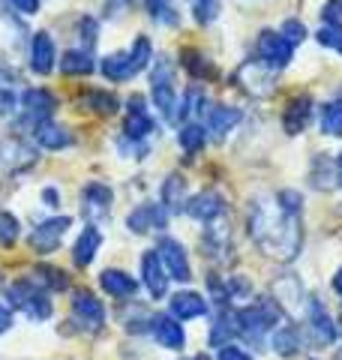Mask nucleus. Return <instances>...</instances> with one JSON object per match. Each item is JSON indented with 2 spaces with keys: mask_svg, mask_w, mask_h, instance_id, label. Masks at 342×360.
Listing matches in <instances>:
<instances>
[{
  "mask_svg": "<svg viewBox=\"0 0 342 360\" xmlns=\"http://www.w3.org/2000/svg\"><path fill=\"white\" fill-rule=\"evenodd\" d=\"M21 105H25V117L37 127V123H42V120H51L54 108H57V99H54L51 90L30 87V90H25V96H21Z\"/></svg>",
  "mask_w": 342,
  "mask_h": 360,
  "instance_id": "obj_7",
  "label": "nucleus"
},
{
  "mask_svg": "<svg viewBox=\"0 0 342 360\" xmlns=\"http://www.w3.org/2000/svg\"><path fill=\"white\" fill-rule=\"evenodd\" d=\"M99 70H102V75H106L108 82H129V78H135L129 51H114V54H108V58H102Z\"/></svg>",
  "mask_w": 342,
  "mask_h": 360,
  "instance_id": "obj_24",
  "label": "nucleus"
},
{
  "mask_svg": "<svg viewBox=\"0 0 342 360\" xmlns=\"http://www.w3.org/2000/svg\"><path fill=\"white\" fill-rule=\"evenodd\" d=\"M141 276H144V285H147V291H151L153 297H163L168 291V274H165L163 258L156 255V250L141 255Z\"/></svg>",
  "mask_w": 342,
  "mask_h": 360,
  "instance_id": "obj_15",
  "label": "nucleus"
},
{
  "mask_svg": "<svg viewBox=\"0 0 342 360\" xmlns=\"http://www.w3.org/2000/svg\"><path fill=\"white\" fill-rule=\"evenodd\" d=\"M156 255L163 258V267L168 270V279H177V283H189L192 279V267H189V258L184 243L175 240V238H163L156 246Z\"/></svg>",
  "mask_w": 342,
  "mask_h": 360,
  "instance_id": "obj_5",
  "label": "nucleus"
},
{
  "mask_svg": "<svg viewBox=\"0 0 342 360\" xmlns=\"http://www.w3.org/2000/svg\"><path fill=\"white\" fill-rule=\"evenodd\" d=\"M192 13H196V21L198 25H213L220 18V0H189Z\"/></svg>",
  "mask_w": 342,
  "mask_h": 360,
  "instance_id": "obj_35",
  "label": "nucleus"
},
{
  "mask_svg": "<svg viewBox=\"0 0 342 360\" xmlns=\"http://www.w3.org/2000/svg\"><path fill=\"white\" fill-rule=\"evenodd\" d=\"M123 132H127V139H132V141H141V139H147V135L153 132V117L147 115L141 96L129 99V117H127V127H123Z\"/></svg>",
  "mask_w": 342,
  "mask_h": 360,
  "instance_id": "obj_17",
  "label": "nucleus"
},
{
  "mask_svg": "<svg viewBox=\"0 0 342 360\" xmlns=\"http://www.w3.org/2000/svg\"><path fill=\"white\" fill-rule=\"evenodd\" d=\"M99 246H102V234H99V229L87 225V229L78 234L75 246H72V262H75V267H87V264L96 258Z\"/></svg>",
  "mask_w": 342,
  "mask_h": 360,
  "instance_id": "obj_20",
  "label": "nucleus"
},
{
  "mask_svg": "<svg viewBox=\"0 0 342 360\" xmlns=\"http://www.w3.org/2000/svg\"><path fill=\"white\" fill-rule=\"evenodd\" d=\"M339 360H342V352H339Z\"/></svg>",
  "mask_w": 342,
  "mask_h": 360,
  "instance_id": "obj_53",
  "label": "nucleus"
},
{
  "mask_svg": "<svg viewBox=\"0 0 342 360\" xmlns=\"http://www.w3.org/2000/svg\"><path fill=\"white\" fill-rule=\"evenodd\" d=\"M237 123H241V108H232V105L208 108V129L216 135V139H225V132H232Z\"/></svg>",
  "mask_w": 342,
  "mask_h": 360,
  "instance_id": "obj_23",
  "label": "nucleus"
},
{
  "mask_svg": "<svg viewBox=\"0 0 342 360\" xmlns=\"http://www.w3.org/2000/svg\"><path fill=\"white\" fill-rule=\"evenodd\" d=\"M72 225V219L70 217H54V219H45L42 225H37V229L30 231V250L37 252V255H49V252H54L57 246H61V240H63V234H66V229Z\"/></svg>",
  "mask_w": 342,
  "mask_h": 360,
  "instance_id": "obj_4",
  "label": "nucleus"
},
{
  "mask_svg": "<svg viewBox=\"0 0 342 360\" xmlns=\"http://www.w3.org/2000/svg\"><path fill=\"white\" fill-rule=\"evenodd\" d=\"M42 198L49 201V207H57V201H61V195H57V189H45Z\"/></svg>",
  "mask_w": 342,
  "mask_h": 360,
  "instance_id": "obj_49",
  "label": "nucleus"
},
{
  "mask_svg": "<svg viewBox=\"0 0 342 360\" xmlns=\"http://www.w3.org/2000/svg\"><path fill=\"white\" fill-rule=\"evenodd\" d=\"M237 82L243 84L246 94H253V96H270L273 90H277V84H273V72L267 70H261L258 63H243L241 70H237Z\"/></svg>",
  "mask_w": 342,
  "mask_h": 360,
  "instance_id": "obj_12",
  "label": "nucleus"
},
{
  "mask_svg": "<svg viewBox=\"0 0 342 360\" xmlns=\"http://www.w3.org/2000/svg\"><path fill=\"white\" fill-rule=\"evenodd\" d=\"M315 39L322 42V45H327V49H334V51L342 54V27H330V25H324L322 30L315 33Z\"/></svg>",
  "mask_w": 342,
  "mask_h": 360,
  "instance_id": "obj_41",
  "label": "nucleus"
},
{
  "mask_svg": "<svg viewBox=\"0 0 342 360\" xmlns=\"http://www.w3.org/2000/svg\"><path fill=\"white\" fill-rule=\"evenodd\" d=\"M184 360H204V357H184Z\"/></svg>",
  "mask_w": 342,
  "mask_h": 360,
  "instance_id": "obj_52",
  "label": "nucleus"
},
{
  "mask_svg": "<svg viewBox=\"0 0 342 360\" xmlns=\"http://www.w3.org/2000/svg\"><path fill=\"white\" fill-rule=\"evenodd\" d=\"M208 312V300L196 291H177L171 297V319L177 321H189V319H198V315Z\"/></svg>",
  "mask_w": 342,
  "mask_h": 360,
  "instance_id": "obj_19",
  "label": "nucleus"
},
{
  "mask_svg": "<svg viewBox=\"0 0 342 360\" xmlns=\"http://www.w3.org/2000/svg\"><path fill=\"white\" fill-rule=\"evenodd\" d=\"M33 276H37V279H30L33 285H49V288H61V291L70 285V279H66V274L61 267H37Z\"/></svg>",
  "mask_w": 342,
  "mask_h": 360,
  "instance_id": "obj_33",
  "label": "nucleus"
},
{
  "mask_svg": "<svg viewBox=\"0 0 342 360\" xmlns=\"http://www.w3.org/2000/svg\"><path fill=\"white\" fill-rule=\"evenodd\" d=\"M127 225L132 234H147L151 229H165V207L144 201V205H139L127 217Z\"/></svg>",
  "mask_w": 342,
  "mask_h": 360,
  "instance_id": "obj_14",
  "label": "nucleus"
},
{
  "mask_svg": "<svg viewBox=\"0 0 342 360\" xmlns=\"http://www.w3.org/2000/svg\"><path fill=\"white\" fill-rule=\"evenodd\" d=\"M129 60H132V70H135V75H139V72H144V66L153 60L151 39H147V37H139V39H135V45L129 49Z\"/></svg>",
  "mask_w": 342,
  "mask_h": 360,
  "instance_id": "obj_34",
  "label": "nucleus"
},
{
  "mask_svg": "<svg viewBox=\"0 0 342 360\" xmlns=\"http://www.w3.org/2000/svg\"><path fill=\"white\" fill-rule=\"evenodd\" d=\"M9 4H13L18 13H25V15H33L39 9V0H9Z\"/></svg>",
  "mask_w": 342,
  "mask_h": 360,
  "instance_id": "obj_46",
  "label": "nucleus"
},
{
  "mask_svg": "<svg viewBox=\"0 0 342 360\" xmlns=\"http://www.w3.org/2000/svg\"><path fill=\"white\" fill-rule=\"evenodd\" d=\"M279 37L285 39L294 49V45H300L303 39H306V27H303V21H298V18H289L282 25V30H279Z\"/></svg>",
  "mask_w": 342,
  "mask_h": 360,
  "instance_id": "obj_40",
  "label": "nucleus"
},
{
  "mask_svg": "<svg viewBox=\"0 0 342 360\" xmlns=\"http://www.w3.org/2000/svg\"><path fill=\"white\" fill-rule=\"evenodd\" d=\"M96 70L94 58H90L87 49H70L61 54V72L63 75H90Z\"/></svg>",
  "mask_w": 342,
  "mask_h": 360,
  "instance_id": "obj_26",
  "label": "nucleus"
},
{
  "mask_svg": "<svg viewBox=\"0 0 342 360\" xmlns=\"http://www.w3.org/2000/svg\"><path fill=\"white\" fill-rule=\"evenodd\" d=\"M159 198H163V207H168V210H177L180 205H186V177L184 174H168Z\"/></svg>",
  "mask_w": 342,
  "mask_h": 360,
  "instance_id": "obj_28",
  "label": "nucleus"
},
{
  "mask_svg": "<svg viewBox=\"0 0 342 360\" xmlns=\"http://www.w3.org/2000/svg\"><path fill=\"white\" fill-rule=\"evenodd\" d=\"M111 201H114V193H111V186L106 184H99V180H94V184H87L82 189V213L87 219H102V217H108L111 213Z\"/></svg>",
  "mask_w": 342,
  "mask_h": 360,
  "instance_id": "obj_6",
  "label": "nucleus"
},
{
  "mask_svg": "<svg viewBox=\"0 0 342 360\" xmlns=\"http://www.w3.org/2000/svg\"><path fill=\"white\" fill-rule=\"evenodd\" d=\"M151 96L156 108L163 111V117L168 123H175L177 115V84H175V60L168 54L153 58V70H151Z\"/></svg>",
  "mask_w": 342,
  "mask_h": 360,
  "instance_id": "obj_2",
  "label": "nucleus"
},
{
  "mask_svg": "<svg viewBox=\"0 0 342 360\" xmlns=\"http://www.w3.org/2000/svg\"><path fill=\"white\" fill-rule=\"evenodd\" d=\"M147 13L156 21H165V25H177V15H175V0H144Z\"/></svg>",
  "mask_w": 342,
  "mask_h": 360,
  "instance_id": "obj_37",
  "label": "nucleus"
},
{
  "mask_svg": "<svg viewBox=\"0 0 342 360\" xmlns=\"http://www.w3.org/2000/svg\"><path fill=\"white\" fill-rule=\"evenodd\" d=\"M21 234V225L9 210H0V246H13Z\"/></svg>",
  "mask_w": 342,
  "mask_h": 360,
  "instance_id": "obj_38",
  "label": "nucleus"
},
{
  "mask_svg": "<svg viewBox=\"0 0 342 360\" xmlns=\"http://www.w3.org/2000/svg\"><path fill=\"white\" fill-rule=\"evenodd\" d=\"M78 105L94 111V115H99V117H111V115H118L120 99L114 94H108V90H84V94L78 96Z\"/></svg>",
  "mask_w": 342,
  "mask_h": 360,
  "instance_id": "obj_21",
  "label": "nucleus"
},
{
  "mask_svg": "<svg viewBox=\"0 0 342 360\" xmlns=\"http://www.w3.org/2000/svg\"><path fill=\"white\" fill-rule=\"evenodd\" d=\"M127 6H132V0H106V13L111 15H120Z\"/></svg>",
  "mask_w": 342,
  "mask_h": 360,
  "instance_id": "obj_47",
  "label": "nucleus"
},
{
  "mask_svg": "<svg viewBox=\"0 0 342 360\" xmlns=\"http://www.w3.org/2000/svg\"><path fill=\"white\" fill-rule=\"evenodd\" d=\"M277 205L289 213V217H300V210H303V195L300 193H294V189H282V193L277 195Z\"/></svg>",
  "mask_w": 342,
  "mask_h": 360,
  "instance_id": "obj_39",
  "label": "nucleus"
},
{
  "mask_svg": "<svg viewBox=\"0 0 342 360\" xmlns=\"http://www.w3.org/2000/svg\"><path fill=\"white\" fill-rule=\"evenodd\" d=\"M237 333V312H222L210 330V345H228V336Z\"/></svg>",
  "mask_w": 342,
  "mask_h": 360,
  "instance_id": "obj_32",
  "label": "nucleus"
},
{
  "mask_svg": "<svg viewBox=\"0 0 342 360\" xmlns=\"http://www.w3.org/2000/svg\"><path fill=\"white\" fill-rule=\"evenodd\" d=\"M99 285L106 288L111 297H132L135 288H139V283H135L129 274H123V270H114V267L102 270V274H99Z\"/></svg>",
  "mask_w": 342,
  "mask_h": 360,
  "instance_id": "obj_22",
  "label": "nucleus"
},
{
  "mask_svg": "<svg viewBox=\"0 0 342 360\" xmlns=\"http://www.w3.org/2000/svg\"><path fill=\"white\" fill-rule=\"evenodd\" d=\"M322 132L330 139H339L342 135V99H334L322 108Z\"/></svg>",
  "mask_w": 342,
  "mask_h": 360,
  "instance_id": "obj_30",
  "label": "nucleus"
},
{
  "mask_svg": "<svg viewBox=\"0 0 342 360\" xmlns=\"http://www.w3.org/2000/svg\"><path fill=\"white\" fill-rule=\"evenodd\" d=\"M336 180H339V186H342V153H339V160H336Z\"/></svg>",
  "mask_w": 342,
  "mask_h": 360,
  "instance_id": "obj_51",
  "label": "nucleus"
},
{
  "mask_svg": "<svg viewBox=\"0 0 342 360\" xmlns=\"http://www.w3.org/2000/svg\"><path fill=\"white\" fill-rule=\"evenodd\" d=\"M255 51H258L261 63H265L270 72L285 70V66L291 63V54H294V49L279 37L277 30H261L258 33V42H255Z\"/></svg>",
  "mask_w": 342,
  "mask_h": 360,
  "instance_id": "obj_3",
  "label": "nucleus"
},
{
  "mask_svg": "<svg viewBox=\"0 0 342 360\" xmlns=\"http://www.w3.org/2000/svg\"><path fill=\"white\" fill-rule=\"evenodd\" d=\"M322 18L330 27H342V0H327L322 6Z\"/></svg>",
  "mask_w": 342,
  "mask_h": 360,
  "instance_id": "obj_42",
  "label": "nucleus"
},
{
  "mask_svg": "<svg viewBox=\"0 0 342 360\" xmlns=\"http://www.w3.org/2000/svg\"><path fill=\"white\" fill-rule=\"evenodd\" d=\"M9 324H13V312H9L4 303H0V333L9 330Z\"/></svg>",
  "mask_w": 342,
  "mask_h": 360,
  "instance_id": "obj_48",
  "label": "nucleus"
},
{
  "mask_svg": "<svg viewBox=\"0 0 342 360\" xmlns=\"http://www.w3.org/2000/svg\"><path fill=\"white\" fill-rule=\"evenodd\" d=\"M220 360H253L243 348H237V345H222L220 348Z\"/></svg>",
  "mask_w": 342,
  "mask_h": 360,
  "instance_id": "obj_44",
  "label": "nucleus"
},
{
  "mask_svg": "<svg viewBox=\"0 0 342 360\" xmlns=\"http://www.w3.org/2000/svg\"><path fill=\"white\" fill-rule=\"evenodd\" d=\"M27 312V319H37V321H45L51 315V300L42 295V291H33L30 295V300L25 303V307H21Z\"/></svg>",
  "mask_w": 342,
  "mask_h": 360,
  "instance_id": "obj_36",
  "label": "nucleus"
},
{
  "mask_svg": "<svg viewBox=\"0 0 342 360\" xmlns=\"http://www.w3.org/2000/svg\"><path fill=\"white\" fill-rule=\"evenodd\" d=\"M306 328H310V340L312 345H330L336 340V324L327 315V309L322 307V300H310V319H306Z\"/></svg>",
  "mask_w": 342,
  "mask_h": 360,
  "instance_id": "obj_9",
  "label": "nucleus"
},
{
  "mask_svg": "<svg viewBox=\"0 0 342 360\" xmlns=\"http://www.w3.org/2000/svg\"><path fill=\"white\" fill-rule=\"evenodd\" d=\"M180 66H184V70L196 78V82H204V78H216V66L204 58V54L198 51V49H184L180 51Z\"/></svg>",
  "mask_w": 342,
  "mask_h": 360,
  "instance_id": "obj_25",
  "label": "nucleus"
},
{
  "mask_svg": "<svg viewBox=\"0 0 342 360\" xmlns=\"http://www.w3.org/2000/svg\"><path fill=\"white\" fill-rule=\"evenodd\" d=\"M300 345H303V333H300V328H294V324H285V328H279L273 333V352L282 354V357L298 354Z\"/></svg>",
  "mask_w": 342,
  "mask_h": 360,
  "instance_id": "obj_27",
  "label": "nucleus"
},
{
  "mask_svg": "<svg viewBox=\"0 0 342 360\" xmlns=\"http://www.w3.org/2000/svg\"><path fill=\"white\" fill-rule=\"evenodd\" d=\"M54 63H57V49H54V39L49 37L45 30H39L30 42V70L37 75H51L54 72Z\"/></svg>",
  "mask_w": 342,
  "mask_h": 360,
  "instance_id": "obj_11",
  "label": "nucleus"
},
{
  "mask_svg": "<svg viewBox=\"0 0 342 360\" xmlns=\"http://www.w3.org/2000/svg\"><path fill=\"white\" fill-rule=\"evenodd\" d=\"M13 108H15V94H13V90H4V87H0V117H9V115H13Z\"/></svg>",
  "mask_w": 342,
  "mask_h": 360,
  "instance_id": "obj_43",
  "label": "nucleus"
},
{
  "mask_svg": "<svg viewBox=\"0 0 342 360\" xmlns=\"http://www.w3.org/2000/svg\"><path fill=\"white\" fill-rule=\"evenodd\" d=\"M33 139H37L45 150H63L72 144V132L63 127V123H54V120H42L33 127Z\"/></svg>",
  "mask_w": 342,
  "mask_h": 360,
  "instance_id": "obj_16",
  "label": "nucleus"
},
{
  "mask_svg": "<svg viewBox=\"0 0 342 360\" xmlns=\"http://www.w3.org/2000/svg\"><path fill=\"white\" fill-rule=\"evenodd\" d=\"M78 33H82V37L87 33V49H90V45L96 42V21L94 18H82L78 21Z\"/></svg>",
  "mask_w": 342,
  "mask_h": 360,
  "instance_id": "obj_45",
  "label": "nucleus"
},
{
  "mask_svg": "<svg viewBox=\"0 0 342 360\" xmlns=\"http://www.w3.org/2000/svg\"><path fill=\"white\" fill-rule=\"evenodd\" d=\"M151 324H153L156 342L163 348H171V352H180V348H184L186 336H184V328H180L177 319H171V315H156Z\"/></svg>",
  "mask_w": 342,
  "mask_h": 360,
  "instance_id": "obj_18",
  "label": "nucleus"
},
{
  "mask_svg": "<svg viewBox=\"0 0 342 360\" xmlns=\"http://www.w3.org/2000/svg\"><path fill=\"white\" fill-rule=\"evenodd\" d=\"M186 213L192 219H198V222H213V219H220L225 213V198L220 193H213V189H204V193L192 195L186 201Z\"/></svg>",
  "mask_w": 342,
  "mask_h": 360,
  "instance_id": "obj_10",
  "label": "nucleus"
},
{
  "mask_svg": "<svg viewBox=\"0 0 342 360\" xmlns=\"http://www.w3.org/2000/svg\"><path fill=\"white\" fill-rule=\"evenodd\" d=\"M72 315L84 324L87 330H99L102 324H106V307H102V300H96L94 291H75Z\"/></svg>",
  "mask_w": 342,
  "mask_h": 360,
  "instance_id": "obj_8",
  "label": "nucleus"
},
{
  "mask_svg": "<svg viewBox=\"0 0 342 360\" xmlns=\"http://www.w3.org/2000/svg\"><path fill=\"white\" fill-rule=\"evenodd\" d=\"M204 141H208V132H204V127H198V123H186V127L177 132V144L186 153H198L204 148Z\"/></svg>",
  "mask_w": 342,
  "mask_h": 360,
  "instance_id": "obj_31",
  "label": "nucleus"
},
{
  "mask_svg": "<svg viewBox=\"0 0 342 360\" xmlns=\"http://www.w3.org/2000/svg\"><path fill=\"white\" fill-rule=\"evenodd\" d=\"M249 234L265 250V255L279 258V262H291L303 243L300 217H289L277 205V198L267 195L255 198V205H249Z\"/></svg>",
  "mask_w": 342,
  "mask_h": 360,
  "instance_id": "obj_1",
  "label": "nucleus"
},
{
  "mask_svg": "<svg viewBox=\"0 0 342 360\" xmlns=\"http://www.w3.org/2000/svg\"><path fill=\"white\" fill-rule=\"evenodd\" d=\"M310 180H312L315 189H330V186H334V180H336V162L327 160L324 153H318L315 160H312Z\"/></svg>",
  "mask_w": 342,
  "mask_h": 360,
  "instance_id": "obj_29",
  "label": "nucleus"
},
{
  "mask_svg": "<svg viewBox=\"0 0 342 360\" xmlns=\"http://www.w3.org/2000/svg\"><path fill=\"white\" fill-rule=\"evenodd\" d=\"M334 291H336V295H342V267L336 270V276H334Z\"/></svg>",
  "mask_w": 342,
  "mask_h": 360,
  "instance_id": "obj_50",
  "label": "nucleus"
},
{
  "mask_svg": "<svg viewBox=\"0 0 342 360\" xmlns=\"http://www.w3.org/2000/svg\"><path fill=\"white\" fill-rule=\"evenodd\" d=\"M310 117H312V96H294L289 99V105L282 111V129L289 135H300L306 127H310Z\"/></svg>",
  "mask_w": 342,
  "mask_h": 360,
  "instance_id": "obj_13",
  "label": "nucleus"
}]
</instances>
